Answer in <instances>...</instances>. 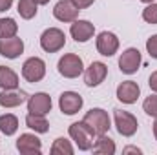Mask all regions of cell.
Masks as SVG:
<instances>
[{"instance_id":"obj_1","label":"cell","mask_w":157,"mask_h":155,"mask_svg":"<svg viewBox=\"0 0 157 155\" xmlns=\"http://www.w3.org/2000/svg\"><path fill=\"white\" fill-rule=\"evenodd\" d=\"M68 133H70V139L75 142V146H77L80 152H90L91 146H93V142H95V137H97L93 133V130L84 120L70 124Z\"/></svg>"},{"instance_id":"obj_2","label":"cell","mask_w":157,"mask_h":155,"mask_svg":"<svg viewBox=\"0 0 157 155\" xmlns=\"http://www.w3.org/2000/svg\"><path fill=\"white\" fill-rule=\"evenodd\" d=\"M82 120L93 130L95 135L108 133L110 128H112V119L108 115V112L102 110V108H91L90 112H86V115H84Z\"/></svg>"},{"instance_id":"obj_3","label":"cell","mask_w":157,"mask_h":155,"mask_svg":"<svg viewBox=\"0 0 157 155\" xmlns=\"http://www.w3.org/2000/svg\"><path fill=\"white\" fill-rule=\"evenodd\" d=\"M57 70L64 78H77L84 73V62L75 53H64L59 59Z\"/></svg>"},{"instance_id":"obj_4","label":"cell","mask_w":157,"mask_h":155,"mask_svg":"<svg viewBox=\"0 0 157 155\" xmlns=\"http://www.w3.org/2000/svg\"><path fill=\"white\" fill-rule=\"evenodd\" d=\"M66 46V35L59 28H48L40 35V47L46 53H59Z\"/></svg>"},{"instance_id":"obj_5","label":"cell","mask_w":157,"mask_h":155,"mask_svg":"<svg viewBox=\"0 0 157 155\" xmlns=\"http://www.w3.org/2000/svg\"><path fill=\"white\" fill-rule=\"evenodd\" d=\"M113 122H115L119 135H122V137H133L139 130V120L135 119V115H132L130 112H124V110L113 112Z\"/></svg>"},{"instance_id":"obj_6","label":"cell","mask_w":157,"mask_h":155,"mask_svg":"<svg viewBox=\"0 0 157 155\" xmlns=\"http://www.w3.org/2000/svg\"><path fill=\"white\" fill-rule=\"evenodd\" d=\"M46 77V62L40 57H29L22 64V78L26 82H40Z\"/></svg>"},{"instance_id":"obj_7","label":"cell","mask_w":157,"mask_h":155,"mask_svg":"<svg viewBox=\"0 0 157 155\" xmlns=\"http://www.w3.org/2000/svg\"><path fill=\"white\" fill-rule=\"evenodd\" d=\"M141 62H143V57H141V51L137 47H128L121 53L119 57V70L124 73V75H133L137 73V70L141 68Z\"/></svg>"},{"instance_id":"obj_8","label":"cell","mask_w":157,"mask_h":155,"mask_svg":"<svg viewBox=\"0 0 157 155\" xmlns=\"http://www.w3.org/2000/svg\"><path fill=\"white\" fill-rule=\"evenodd\" d=\"M82 75H84V84L88 88H97V86H101L106 80V77H108V66L104 62H101V60H93L84 70Z\"/></svg>"},{"instance_id":"obj_9","label":"cell","mask_w":157,"mask_h":155,"mask_svg":"<svg viewBox=\"0 0 157 155\" xmlns=\"http://www.w3.org/2000/svg\"><path fill=\"white\" fill-rule=\"evenodd\" d=\"M119 37L112 31H101L95 39V47L102 57H113L119 51Z\"/></svg>"},{"instance_id":"obj_10","label":"cell","mask_w":157,"mask_h":155,"mask_svg":"<svg viewBox=\"0 0 157 155\" xmlns=\"http://www.w3.org/2000/svg\"><path fill=\"white\" fill-rule=\"evenodd\" d=\"M84 99L77 91H62L59 97V108L64 115H75L82 110Z\"/></svg>"},{"instance_id":"obj_11","label":"cell","mask_w":157,"mask_h":155,"mask_svg":"<svg viewBox=\"0 0 157 155\" xmlns=\"http://www.w3.org/2000/svg\"><path fill=\"white\" fill-rule=\"evenodd\" d=\"M78 13H80V9L71 0H59L53 6V17L59 22H64V24H71L73 20H77Z\"/></svg>"},{"instance_id":"obj_12","label":"cell","mask_w":157,"mask_h":155,"mask_svg":"<svg viewBox=\"0 0 157 155\" xmlns=\"http://www.w3.org/2000/svg\"><path fill=\"white\" fill-rule=\"evenodd\" d=\"M53 108V100L48 93L37 91L31 97H28V113H35V115H48Z\"/></svg>"},{"instance_id":"obj_13","label":"cell","mask_w":157,"mask_h":155,"mask_svg":"<svg viewBox=\"0 0 157 155\" xmlns=\"http://www.w3.org/2000/svg\"><path fill=\"white\" fill-rule=\"evenodd\" d=\"M70 35H71V39L75 40V42L84 44V42H88L90 39L95 37V26H93L90 20L77 18V20H73L71 26H70Z\"/></svg>"},{"instance_id":"obj_14","label":"cell","mask_w":157,"mask_h":155,"mask_svg":"<svg viewBox=\"0 0 157 155\" xmlns=\"http://www.w3.org/2000/svg\"><path fill=\"white\" fill-rule=\"evenodd\" d=\"M17 150L22 155H40L42 141L35 133H20V137L17 139Z\"/></svg>"},{"instance_id":"obj_15","label":"cell","mask_w":157,"mask_h":155,"mask_svg":"<svg viewBox=\"0 0 157 155\" xmlns=\"http://www.w3.org/2000/svg\"><path fill=\"white\" fill-rule=\"evenodd\" d=\"M115 95L122 104H135L137 99L141 97V88L135 80H124L117 86Z\"/></svg>"},{"instance_id":"obj_16","label":"cell","mask_w":157,"mask_h":155,"mask_svg":"<svg viewBox=\"0 0 157 155\" xmlns=\"http://www.w3.org/2000/svg\"><path fill=\"white\" fill-rule=\"evenodd\" d=\"M24 53V40L20 37H9V39H0V55L15 60Z\"/></svg>"},{"instance_id":"obj_17","label":"cell","mask_w":157,"mask_h":155,"mask_svg":"<svg viewBox=\"0 0 157 155\" xmlns=\"http://www.w3.org/2000/svg\"><path fill=\"white\" fill-rule=\"evenodd\" d=\"M24 102H28V93L18 88L17 89H2V93H0V106L6 110L18 108Z\"/></svg>"},{"instance_id":"obj_18","label":"cell","mask_w":157,"mask_h":155,"mask_svg":"<svg viewBox=\"0 0 157 155\" xmlns=\"http://www.w3.org/2000/svg\"><path fill=\"white\" fill-rule=\"evenodd\" d=\"M91 152L97 155H113L117 152V146H115V141L110 139L106 133L102 135H97L95 137V142L91 146Z\"/></svg>"},{"instance_id":"obj_19","label":"cell","mask_w":157,"mask_h":155,"mask_svg":"<svg viewBox=\"0 0 157 155\" xmlns=\"http://www.w3.org/2000/svg\"><path fill=\"white\" fill-rule=\"evenodd\" d=\"M20 86V77L15 70L0 66V89H17Z\"/></svg>"},{"instance_id":"obj_20","label":"cell","mask_w":157,"mask_h":155,"mask_svg":"<svg viewBox=\"0 0 157 155\" xmlns=\"http://www.w3.org/2000/svg\"><path fill=\"white\" fill-rule=\"evenodd\" d=\"M26 126L29 130H33L35 133H48L49 131V122L46 115H35V113H28L26 115Z\"/></svg>"},{"instance_id":"obj_21","label":"cell","mask_w":157,"mask_h":155,"mask_svg":"<svg viewBox=\"0 0 157 155\" xmlns=\"http://www.w3.org/2000/svg\"><path fill=\"white\" fill-rule=\"evenodd\" d=\"M0 131L6 137H11L18 131V117L13 113H4L0 115Z\"/></svg>"},{"instance_id":"obj_22","label":"cell","mask_w":157,"mask_h":155,"mask_svg":"<svg viewBox=\"0 0 157 155\" xmlns=\"http://www.w3.org/2000/svg\"><path fill=\"white\" fill-rule=\"evenodd\" d=\"M17 11H18L20 18H24V20H31V18H35L37 13H39V4H37L35 0H18V4H17Z\"/></svg>"},{"instance_id":"obj_23","label":"cell","mask_w":157,"mask_h":155,"mask_svg":"<svg viewBox=\"0 0 157 155\" xmlns=\"http://www.w3.org/2000/svg\"><path fill=\"white\" fill-rule=\"evenodd\" d=\"M49 152L53 155H73L75 148H73L71 141H68V139H64V137H57V139L53 141Z\"/></svg>"},{"instance_id":"obj_24","label":"cell","mask_w":157,"mask_h":155,"mask_svg":"<svg viewBox=\"0 0 157 155\" xmlns=\"http://www.w3.org/2000/svg\"><path fill=\"white\" fill-rule=\"evenodd\" d=\"M18 33V24L11 17H2L0 18V39H9Z\"/></svg>"},{"instance_id":"obj_25","label":"cell","mask_w":157,"mask_h":155,"mask_svg":"<svg viewBox=\"0 0 157 155\" xmlns=\"http://www.w3.org/2000/svg\"><path fill=\"white\" fill-rule=\"evenodd\" d=\"M143 112L146 113V115L157 117V93H152V95H148L144 100H143Z\"/></svg>"},{"instance_id":"obj_26","label":"cell","mask_w":157,"mask_h":155,"mask_svg":"<svg viewBox=\"0 0 157 155\" xmlns=\"http://www.w3.org/2000/svg\"><path fill=\"white\" fill-rule=\"evenodd\" d=\"M143 20L146 24H152V26L157 24V2L146 4V7L143 9Z\"/></svg>"},{"instance_id":"obj_27","label":"cell","mask_w":157,"mask_h":155,"mask_svg":"<svg viewBox=\"0 0 157 155\" xmlns=\"http://www.w3.org/2000/svg\"><path fill=\"white\" fill-rule=\"evenodd\" d=\"M146 51H148V55H150L152 59L157 60V33L152 35L150 39L146 40Z\"/></svg>"},{"instance_id":"obj_28","label":"cell","mask_w":157,"mask_h":155,"mask_svg":"<svg viewBox=\"0 0 157 155\" xmlns=\"http://www.w3.org/2000/svg\"><path fill=\"white\" fill-rule=\"evenodd\" d=\"M71 2H73V4L77 6L80 11H82V9H88V7H91L95 0H71Z\"/></svg>"},{"instance_id":"obj_29","label":"cell","mask_w":157,"mask_h":155,"mask_svg":"<svg viewBox=\"0 0 157 155\" xmlns=\"http://www.w3.org/2000/svg\"><path fill=\"white\" fill-rule=\"evenodd\" d=\"M148 86H150V89L157 93V70L155 71H152V75L148 77Z\"/></svg>"},{"instance_id":"obj_30","label":"cell","mask_w":157,"mask_h":155,"mask_svg":"<svg viewBox=\"0 0 157 155\" xmlns=\"http://www.w3.org/2000/svg\"><path fill=\"white\" fill-rule=\"evenodd\" d=\"M122 153H124V155H128V153L141 155V153H143V150H141V148H137V146H126V148H122Z\"/></svg>"},{"instance_id":"obj_31","label":"cell","mask_w":157,"mask_h":155,"mask_svg":"<svg viewBox=\"0 0 157 155\" xmlns=\"http://www.w3.org/2000/svg\"><path fill=\"white\" fill-rule=\"evenodd\" d=\"M11 6H13V0H0V13L11 9Z\"/></svg>"},{"instance_id":"obj_32","label":"cell","mask_w":157,"mask_h":155,"mask_svg":"<svg viewBox=\"0 0 157 155\" xmlns=\"http://www.w3.org/2000/svg\"><path fill=\"white\" fill-rule=\"evenodd\" d=\"M152 130H154V137H155V141H157V117H155V120H154V126H152Z\"/></svg>"},{"instance_id":"obj_33","label":"cell","mask_w":157,"mask_h":155,"mask_svg":"<svg viewBox=\"0 0 157 155\" xmlns=\"http://www.w3.org/2000/svg\"><path fill=\"white\" fill-rule=\"evenodd\" d=\"M39 6H46V4H49V0H35Z\"/></svg>"},{"instance_id":"obj_34","label":"cell","mask_w":157,"mask_h":155,"mask_svg":"<svg viewBox=\"0 0 157 155\" xmlns=\"http://www.w3.org/2000/svg\"><path fill=\"white\" fill-rule=\"evenodd\" d=\"M141 2H144V4H152V2H155V0H141Z\"/></svg>"}]
</instances>
